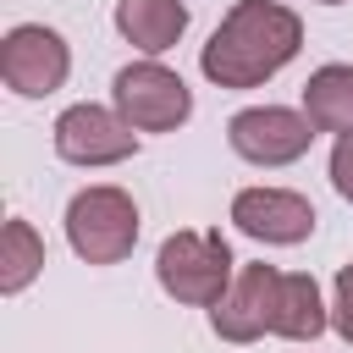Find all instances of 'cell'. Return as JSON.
I'll use <instances>...</instances> for the list:
<instances>
[{"instance_id":"obj_16","label":"cell","mask_w":353,"mask_h":353,"mask_svg":"<svg viewBox=\"0 0 353 353\" xmlns=\"http://www.w3.org/2000/svg\"><path fill=\"white\" fill-rule=\"evenodd\" d=\"M320 6H342V0H320Z\"/></svg>"},{"instance_id":"obj_11","label":"cell","mask_w":353,"mask_h":353,"mask_svg":"<svg viewBox=\"0 0 353 353\" xmlns=\"http://www.w3.org/2000/svg\"><path fill=\"white\" fill-rule=\"evenodd\" d=\"M331 309L320 303V287L309 270H281V292H276V331L270 336H287V342H314L325 331Z\"/></svg>"},{"instance_id":"obj_3","label":"cell","mask_w":353,"mask_h":353,"mask_svg":"<svg viewBox=\"0 0 353 353\" xmlns=\"http://www.w3.org/2000/svg\"><path fill=\"white\" fill-rule=\"evenodd\" d=\"M66 243L88 265H121L138 248V204L127 188L94 182L66 204Z\"/></svg>"},{"instance_id":"obj_12","label":"cell","mask_w":353,"mask_h":353,"mask_svg":"<svg viewBox=\"0 0 353 353\" xmlns=\"http://www.w3.org/2000/svg\"><path fill=\"white\" fill-rule=\"evenodd\" d=\"M303 116L314 132H353V66H320L303 83Z\"/></svg>"},{"instance_id":"obj_7","label":"cell","mask_w":353,"mask_h":353,"mask_svg":"<svg viewBox=\"0 0 353 353\" xmlns=\"http://www.w3.org/2000/svg\"><path fill=\"white\" fill-rule=\"evenodd\" d=\"M55 154L66 165H116L138 154V132L105 105H72L55 116Z\"/></svg>"},{"instance_id":"obj_8","label":"cell","mask_w":353,"mask_h":353,"mask_svg":"<svg viewBox=\"0 0 353 353\" xmlns=\"http://www.w3.org/2000/svg\"><path fill=\"white\" fill-rule=\"evenodd\" d=\"M276 292H281V270L276 265H243L226 287V298L210 309V325L221 342H259L265 331H276Z\"/></svg>"},{"instance_id":"obj_10","label":"cell","mask_w":353,"mask_h":353,"mask_svg":"<svg viewBox=\"0 0 353 353\" xmlns=\"http://www.w3.org/2000/svg\"><path fill=\"white\" fill-rule=\"evenodd\" d=\"M116 33L154 61L176 50V39L188 33V6L182 0H116Z\"/></svg>"},{"instance_id":"obj_2","label":"cell","mask_w":353,"mask_h":353,"mask_svg":"<svg viewBox=\"0 0 353 353\" xmlns=\"http://www.w3.org/2000/svg\"><path fill=\"white\" fill-rule=\"evenodd\" d=\"M232 248L221 232H171L154 254V276L165 287V298L193 303V309H215L232 287Z\"/></svg>"},{"instance_id":"obj_4","label":"cell","mask_w":353,"mask_h":353,"mask_svg":"<svg viewBox=\"0 0 353 353\" xmlns=\"http://www.w3.org/2000/svg\"><path fill=\"white\" fill-rule=\"evenodd\" d=\"M110 99H116V116L132 127V132H176L188 116H193V94L188 83L160 66V61H132L116 72L110 83Z\"/></svg>"},{"instance_id":"obj_1","label":"cell","mask_w":353,"mask_h":353,"mask_svg":"<svg viewBox=\"0 0 353 353\" xmlns=\"http://www.w3.org/2000/svg\"><path fill=\"white\" fill-rule=\"evenodd\" d=\"M303 50V22L298 11L276 6V0H237L221 28L210 33L199 72L215 88H259L270 83L292 55Z\"/></svg>"},{"instance_id":"obj_13","label":"cell","mask_w":353,"mask_h":353,"mask_svg":"<svg viewBox=\"0 0 353 353\" xmlns=\"http://www.w3.org/2000/svg\"><path fill=\"white\" fill-rule=\"evenodd\" d=\"M39 270H44V237L28 221H6V232H0V292L6 298L28 292V281Z\"/></svg>"},{"instance_id":"obj_15","label":"cell","mask_w":353,"mask_h":353,"mask_svg":"<svg viewBox=\"0 0 353 353\" xmlns=\"http://www.w3.org/2000/svg\"><path fill=\"white\" fill-rule=\"evenodd\" d=\"M331 188L353 204V132L336 138V149H331Z\"/></svg>"},{"instance_id":"obj_5","label":"cell","mask_w":353,"mask_h":353,"mask_svg":"<svg viewBox=\"0 0 353 353\" xmlns=\"http://www.w3.org/2000/svg\"><path fill=\"white\" fill-rule=\"evenodd\" d=\"M66 72H72V50H66V39H61L55 28H44V22H17V28L0 39V77H6L11 94L44 99V94H55V88L66 83Z\"/></svg>"},{"instance_id":"obj_14","label":"cell","mask_w":353,"mask_h":353,"mask_svg":"<svg viewBox=\"0 0 353 353\" xmlns=\"http://www.w3.org/2000/svg\"><path fill=\"white\" fill-rule=\"evenodd\" d=\"M331 325H336V336L353 347V265L336 270V287H331Z\"/></svg>"},{"instance_id":"obj_9","label":"cell","mask_w":353,"mask_h":353,"mask_svg":"<svg viewBox=\"0 0 353 353\" xmlns=\"http://www.w3.org/2000/svg\"><path fill=\"white\" fill-rule=\"evenodd\" d=\"M232 221L259 243H303L314 232V204L292 188H243L232 199Z\"/></svg>"},{"instance_id":"obj_6","label":"cell","mask_w":353,"mask_h":353,"mask_svg":"<svg viewBox=\"0 0 353 353\" xmlns=\"http://www.w3.org/2000/svg\"><path fill=\"white\" fill-rule=\"evenodd\" d=\"M226 143L248 165H292L309 154L314 127H309V116H298L287 105H248L226 121Z\"/></svg>"}]
</instances>
